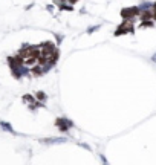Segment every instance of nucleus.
I'll return each mask as SVG.
<instances>
[{"label":"nucleus","mask_w":156,"mask_h":165,"mask_svg":"<svg viewBox=\"0 0 156 165\" xmlns=\"http://www.w3.org/2000/svg\"><path fill=\"white\" fill-rule=\"evenodd\" d=\"M101 28V25H95V26H90L89 29H87V34L90 35V34H93V32H97V31Z\"/></svg>","instance_id":"6e6552de"},{"label":"nucleus","mask_w":156,"mask_h":165,"mask_svg":"<svg viewBox=\"0 0 156 165\" xmlns=\"http://www.w3.org/2000/svg\"><path fill=\"white\" fill-rule=\"evenodd\" d=\"M55 124L61 131H67L69 129L74 127V122L71 119H67V118H58V119L55 121Z\"/></svg>","instance_id":"f257e3e1"},{"label":"nucleus","mask_w":156,"mask_h":165,"mask_svg":"<svg viewBox=\"0 0 156 165\" xmlns=\"http://www.w3.org/2000/svg\"><path fill=\"white\" fill-rule=\"evenodd\" d=\"M58 8H60V11H74V6H72L71 3L67 5L66 2H64V3H61Z\"/></svg>","instance_id":"0eeeda50"},{"label":"nucleus","mask_w":156,"mask_h":165,"mask_svg":"<svg viewBox=\"0 0 156 165\" xmlns=\"http://www.w3.org/2000/svg\"><path fill=\"white\" fill-rule=\"evenodd\" d=\"M124 34V32H132V20H126L122 25L118 28V31L115 32V35H120V34Z\"/></svg>","instance_id":"7ed1b4c3"},{"label":"nucleus","mask_w":156,"mask_h":165,"mask_svg":"<svg viewBox=\"0 0 156 165\" xmlns=\"http://www.w3.org/2000/svg\"><path fill=\"white\" fill-rule=\"evenodd\" d=\"M152 61H153V63H156V54H153V57H152Z\"/></svg>","instance_id":"9b49d317"},{"label":"nucleus","mask_w":156,"mask_h":165,"mask_svg":"<svg viewBox=\"0 0 156 165\" xmlns=\"http://www.w3.org/2000/svg\"><path fill=\"white\" fill-rule=\"evenodd\" d=\"M0 127H2L3 130H6L8 133H12V135H17V133H15V130L12 129V125H11V124H8L6 121H0Z\"/></svg>","instance_id":"20e7f679"},{"label":"nucleus","mask_w":156,"mask_h":165,"mask_svg":"<svg viewBox=\"0 0 156 165\" xmlns=\"http://www.w3.org/2000/svg\"><path fill=\"white\" fill-rule=\"evenodd\" d=\"M55 38H57V44H60L61 41H63V35H58V34H55Z\"/></svg>","instance_id":"1a4fd4ad"},{"label":"nucleus","mask_w":156,"mask_h":165,"mask_svg":"<svg viewBox=\"0 0 156 165\" xmlns=\"http://www.w3.org/2000/svg\"><path fill=\"white\" fill-rule=\"evenodd\" d=\"M40 142H42V144L54 145V144H64V142H67V139H66V138H46V139H42Z\"/></svg>","instance_id":"f03ea898"},{"label":"nucleus","mask_w":156,"mask_h":165,"mask_svg":"<svg viewBox=\"0 0 156 165\" xmlns=\"http://www.w3.org/2000/svg\"><path fill=\"white\" fill-rule=\"evenodd\" d=\"M35 99L40 101V103H46V99H48V95H46L43 90H38V92L35 93Z\"/></svg>","instance_id":"39448f33"},{"label":"nucleus","mask_w":156,"mask_h":165,"mask_svg":"<svg viewBox=\"0 0 156 165\" xmlns=\"http://www.w3.org/2000/svg\"><path fill=\"white\" fill-rule=\"evenodd\" d=\"M99 158H101V162H103V164H107V159L104 158V156H103V154H101V156H99Z\"/></svg>","instance_id":"9d476101"},{"label":"nucleus","mask_w":156,"mask_h":165,"mask_svg":"<svg viewBox=\"0 0 156 165\" xmlns=\"http://www.w3.org/2000/svg\"><path fill=\"white\" fill-rule=\"evenodd\" d=\"M23 101H25L26 104H29V106H35V103H37V99L32 96V95H25L23 96ZM37 107V106H35Z\"/></svg>","instance_id":"423d86ee"}]
</instances>
